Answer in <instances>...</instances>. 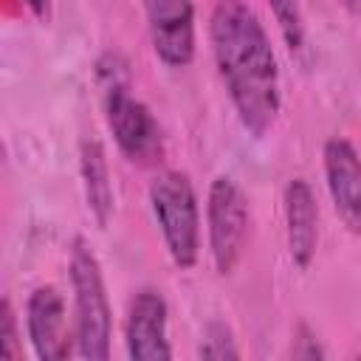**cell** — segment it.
<instances>
[{
	"label": "cell",
	"instance_id": "2",
	"mask_svg": "<svg viewBox=\"0 0 361 361\" xmlns=\"http://www.w3.org/2000/svg\"><path fill=\"white\" fill-rule=\"evenodd\" d=\"M68 276L73 290V336L76 353L90 361H104L110 355V302L102 276V265L87 240L76 237L71 245Z\"/></svg>",
	"mask_w": 361,
	"mask_h": 361
},
{
	"label": "cell",
	"instance_id": "15",
	"mask_svg": "<svg viewBox=\"0 0 361 361\" xmlns=\"http://www.w3.org/2000/svg\"><path fill=\"white\" fill-rule=\"evenodd\" d=\"M296 344H307V347H293V355H299V358H322L324 353H322V347H319V341L313 338V333L305 327V324H299V330H296Z\"/></svg>",
	"mask_w": 361,
	"mask_h": 361
},
{
	"label": "cell",
	"instance_id": "17",
	"mask_svg": "<svg viewBox=\"0 0 361 361\" xmlns=\"http://www.w3.org/2000/svg\"><path fill=\"white\" fill-rule=\"evenodd\" d=\"M347 3H350V6H361V0H347Z\"/></svg>",
	"mask_w": 361,
	"mask_h": 361
},
{
	"label": "cell",
	"instance_id": "16",
	"mask_svg": "<svg viewBox=\"0 0 361 361\" xmlns=\"http://www.w3.org/2000/svg\"><path fill=\"white\" fill-rule=\"evenodd\" d=\"M25 6L31 8L34 17L39 20H48V11H51V0H25Z\"/></svg>",
	"mask_w": 361,
	"mask_h": 361
},
{
	"label": "cell",
	"instance_id": "13",
	"mask_svg": "<svg viewBox=\"0 0 361 361\" xmlns=\"http://www.w3.org/2000/svg\"><path fill=\"white\" fill-rule=\"evenodd\" d=\"M197 353L203 358H240V350H237V344L231 338V330L226 324H220V322L206 327Z\"/></svg>",
	"mask_w": 361,
	"mask_h": 361
},
{
	"label": "cell",
	"instance_id": "3",
	"mask_svg": "<svg viewBox=\"0 0 361 361\" xmlns=\"http://www.w3.org/2000/svg\"><path fill=\"white\" fill-rule=\"evenodd\" d=\"M149 209L172 262L183 271L195 268L200 257V209L189 175L180 169L158 172L149 183Z\"/></svg>",
	"mask_w": 361,
	"mask_h": 361
},
{
	"label": "cell",
	"instance_id": "14",
	"mask_svg": "<svg viewBox=\"0 0 361 361\" xmlns=\"http://www.w3.org/2000/svg\"><path fill=\"white\" fill-rule=\"evenodd\" d=\"M0 355L6 361H17L23 355L20 347V333H17V316L8 299H3L0 305Z\"/></svg>",
	"mask_w": 361,
	"mask_h": 361
},
{
	"label": "cell",
	"instance_id": "5",
	"mask_svg": "<svg viewBox=\"0 0 361 361\" xmlns=\"http://www.w3.org/2000/svg\"><path fill=\"white\" fill-rule=\"evenodd\" d=\"M209 254L217 274H231L243 257L248 237V197L228 175H217L206 195Z\"/></svg>",
	"mask_w": 361,
	"mask_h": 361
},
{
	"label": "cell",
	"instance_id": "11",
	"mask_svg": "<svg viewBox=\"0 0 361 361\" xmlns=\"http://www.w3.org/2000/svg\"><path fill=\"white\" fill-rule=\"evenodd\" d=\"M79 172H82V186H85V200H87L90 214L96 217L99 226H107L113 214V183H110L104 147L99 138H82Z\"/></svg>",
	"mask_w": 361,
	"mask_h": 361
},
{
	"label": "cell",
	"instance_id": "4",
	"mask_svg": "<svg viewBox=\"0 0 361 361\" xmlns=\"http://www.w3.org/2000/svg\"><path fill=\"white\" fill-rule=\"evenodd\" d=\"M104 118L116 147L130 164L158 166L164 161V133L158 118L116 79L104 87Z\"/></svg>",
	"mask_w": 361,
	"mask_h": 361
},
{
	"label": "cell",
	"instance_id": "8",
	"mask_svg": "<svg viewBox=\"0 0 361 361\" xmlns=\"http://www.w3.org/2000/svg\"><path fill=\"white\" fill-rule=\"evenodd\" d=\"M25 330L39 361H62L73 353L76 336L68 330L65 299L54 285H39L25 302Z\"/></svg>",
	"mask_w": 361,
	"mask_h": 361
},
{
	"label": "cell",
	"instance_id": "6",
	"mask_svg": "<svg viewBox=\"0 0 361 361\" xmlns=\"http://www.w3.org/2000/svg\"><path fill=\"white\" fill-rule=\"evenodd\" d=\"M147 28L155 56L169 68L195 59V0H144Z\"/></svg>",
	"mask_w": 361,
	"mask_h": 361
},
{
	"label": "cell",
	"instance_id": "1",
	"mask_svg": "<svg viewBox=\"0 0 361 361\" xmlns=\"http://www.w3.org/2000/svg\"><path fill=\"white\" fill-rule=\"evenodd\" d=\"M209 42L240 124L257 138L265 135L279 116L282 87L262 20L245 0H217L209 17Z\"/></svg>",
	"mask_w": 361,
	"mask_h": 361
},
{
	"label": "cell",
	"instance_id": "10",
	"mask_svg": "<svg viewBox=\"0 0 361 361\" xmlns=\"http://www.w3.org/2000/svg\"><path fill=\"white\" fill-rule=\"evenodd\" d=\"M282 212H285V237L288 254L296 268H310L319 245V206L310 183L305 178H290L282 189Z\"/></svg>",
	"mask_w": 361,
	"mask_h": 361
},
{
	"label": "cell",
	"instance_id": "9",
	"mask_svg": "<svg viewBox=\"0 0 361 361\" xmlns=\"http://www.w3.org/2000/svg\"><path fill=\"white\" fill-rule=\"evenodd\" d=\"M322 158L336 214L353 234H361V158L355 147L347 138L333 135L324 141Z\"/></svg>",
	"mask_w": 361,
	"mask_h": 361
},
{
	"label": "cell",
	"instance_id": "12",
	"mask_svg": "<svg viewBox=\"0 0 361 361\" xmlns=\"http://www.w3.org/2000/svg\"><path fill=\"white\" fill-rule=\"evenodd\" d=\"M271 14L279 25V34L290 51H299L305 45V17L299 0H268Z\"/></svg>",
	"mask_w": 361,
	"mask_h": 361
},
{
	"label": "cell",
	"instance_id": "7",
	"mask_svg": "<svg viewBox=\"0 0 361 361\" xmlns=\"http://www.w3.org/2000/svg\"><path fill=\"white\" fill-rule=\"evenodd\" d=\"M169 307L161 290L141 288L133 293L124 316V344L133 361H166L172 347L166 338Z\"/></svg>",
	"mask_w": 361,
	"mask_h": 361
}]
</instances>
